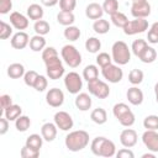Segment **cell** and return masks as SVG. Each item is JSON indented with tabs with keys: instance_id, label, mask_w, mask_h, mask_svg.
<instances>
[{
	"instance_id": "cell-1",
	"label": "cell",
	"mask_w": 158,
	"mask_h": 158,
	"mask_svg": "<svg viewBox=\"0 0 158 158\" xmlns=\"http://www.w3.org/2000/svg\"><path fill=\"white\" fill-rule=\"evenodd\" d=\"M90 151L95 156H99V157L110 158V157L116 156V146H115V143L111 139H109L106 137H102V136L95 137L91 141Z\"/></svg>"
},
{
	"instance_id": "cell-2",
	"label": "cell",
	"mask_w": 158,
	"mask_h": 158,
	"mask_svg": "<svg viewBox=\"0 0 158 158\" xmlns=\"http://www.w3.org/2000/svg\"><path fill=\"white\" fill-rule=\"evenodd\" d=\"M89 133L84 130H77V131H72L65 136L64 143L65 147L70 151V152H79L84 148H86V146L89 144Z\"/></svg>"
},
{
	"instance_id": "cell-3",
	"label": "cell",
	"mask_w": 158,
	"mask_h": 158,
	"mask_svg": "<svg viewBox=\"0 0 158 158\" xmlns=\"http://www.w3.org/2000/svg\"><path fill=\"white\" fill-rule=\"evenodd\" d=\"M112 60L118 65H125L131 60V49L123 41H116L111 47Z\"/></svg>"
},
{
	"instance_id": "cell-4",
	"label": "cell",
	"mask_w": 158,
	"mask_h": 158,
	"mask_svg": "<svg viewBox=\"0 0 158 158\" xmlns=\"http://www.w3.org/2000/svg\"><path fill=\"white\" fill-rule=\"evenodd\" d=\"M60 56H62V59L64 60V63L67 65H69L70 68H77L81 63V54L77 49V47L73 44L63 46L60 49Z\"/></svg>"
},
{
	"instance_id": "cell-5",
	"label": "cell",
	"mask_w": 158,
	"mask_h": 158,
	"mask_svg": "<svg viewBox=\"0 0 158 158\" xmlns=\"http://www.w3.org/2000/svg\"><path fill=\"white\" fill-rule=\"evenodd\" d=\"M46 64V72H47V77L51 80H58L64 75V67L62 63V59H59L58 57H53L51 59L44 60Z\"/></svg>"
},
{
	"instance_id": "cell-6",
	"label": "cell",
	"mask_w": 158,
	"mask_h": 158,
	"mask_svg": "<svg viewBox=\"0 0 158 158\" xmlns=\"http://www.w3.org/2000/svg\"><path fill=\"white\" fill-rule=\"evenodd\" d=\"M88 90L91 95H94L98 99H106L110 95L109 85L104 80H100L99 78L91 81H88Z\"/></svg>"
},
{
	"instance_id": "cell-7",
	"label": "cell",
	"mask_w": 158,
	"mask_h": 158,
	"mask_svg": "<svg viewBox=\"0 0 158 158\" xmlns=\"http://www.w3.org/2000/svg\"><path fill=\"white\" fill-rule=\"evenodd\" d=\"M64 86L69 94H79L83 88V78L77 72H69L64 77Z\"/></svg>"
},
{
	"instance_id": "cell-8",
	"label": "cell",
	"mask_w": 158,
	"mask_h": 158,
	"mask_svg": "<svg viewBox=\"0 0 158 158\" xmlns=\"http://www.w3.org/2000/svg\"><path fill=\"white\" fill-rule=\"evenodd\" d=\"M101 74H102L104 79H106L109 83H112V84L120 83L123 78V72L120 68V65L118 64H112V63L101 68Z\"/></svg>"
},
{
	"instance_id": "cell-9",
	"label": "cell",
	"mask_w": 158,
	"mask_h": 158,
	"mask_svg": "<svg viewBox=\"0 0 158 158\" xmlns=\"http://www.w3.org/2000/svg\"><path fill=\"white\" fill-rule=\"evenodd\" d=\"M122 30H123L125 35H127V36L142 33L146 30H148V21L146 19H135V20L128 21Z\"/></svg>"
},
{
	"instance_id": "cell-10",
	"label": "cell",
	"mask_w": 158,
	"mask_h": 158,
	"mask_svg": "<svg viewBox=\"0 0 158 158\" xmlns=\"http://www.w3.org/2000/svg\"><path fill=\"white\" fill-rule=\"evenodd\" d=\"M53 120H54V123L57 125V127L60 131H69L74 126V121H73L72 116L67 111H58V112H56Z\"/></svg>"
},
{
	"instance_id": "cell-11",
	"label": "cell",
	"mask_w": 158,
	"mask_h": 158,
	"mask_svg": "<svg viewBox=\"0 0 158 158\" xmlns=\"http://www.w3.org/2000/svg\"><path fill=\"white\" fill-rule=\"evenodd\" d=\"M142 142L149 152L158 153V132H157V130H146L142 135Z\"/></svg>"
},
{
	"instance_id": "cell-12",
	"label": "cell",
	"mask_w": 158,
	"mask_h": 158,
	"mask_svg": "<svg viewBox=\"0 0 158 158\" xmlns=\"http://www.w3.org/2000/svg\"><path fill=\"white\" fill-rule=\"evenodd\" d=\"M46 102L51 107H59L64 102V93L59 88H52L46 94Z\"/></svg>"
},
{
	"instance_id": "cell-13",
	"label": "cell",
	"mask_w": 158,
	"mask_h": 158,
	"mask_svg": "<svg viewBox=\"0 0 158 158\" xmlns=\"http://www.w3.org/2000/svg\"><path fill=\"white\" fill-rule=\"evenodd\" d=\"M137 139H138L137 132L132 128H125L120 133V142L126 148H132L133 146H136Z\"/></svg>"
},
{
	"instance_id": "cell-14",
	"label": "cell",
	"mask_w": 158,
	"mask_h": 158,
	"mask_svg": "<svg viewBox=\"0 0 158 158\" xmlns=\"http://www.w3.org/2000/svg\"><path fill=\"white\" fill-rule=\"evenodd\" d=\"M131 14L135 19H146L151 15V4L148 1L141 4H132Z\"/></svg>"
},
{
	"instance_id": "cell-15",
	"label": "cell",
	"mask_w": 158,
	"mask_h": 158,
	"mask_svg": "<svg viewBox=\"0 0 158 158\" xmlns=\"http://www.w3.org/2000/svg\"><path fill=\"white\" fill-rule=\"evenodd\" d=\"M10 23L12 25L14 28H16L19 31L26 30L28 27V25H30L28 19L23 14L19 12V11H14V12L10 14Z\"/></svg>"
},
{
	"instance_id": "cell-16",
	"label": "cell",
	"mask_w": 158,
	"mask_h": 158,
	"mask_svg": "<svg viewBox=\"0 0 158 158\" xmlns=\"http://www.w3.org/2000/svg\"><path fill=\"white\" fill-rule=\"evenodd\" d=\"M10 43H11V47L15 49H23L30 43V37L25 31H19L15 35H12Z\"/></svg>"
},
{
	"instance_id": "cell-17",
	"label": "cell",
	"mask_w": 158,
	"mask_h": 158,
	"mask_svg": "<svg viewBox=\"0 0 158 158\" xmlns=\"http://www.w3.org/2000/svg\"><path fill=\"white\" fill-rule=\"evenodd\" d=\"M57 130H58V127H57L56 123H53V122H46L41 127V135H42V137H43L44 141L52 142L57 137Z\"/></svg>"
},
{
	"instance_id": "cell-18",
	"label": "cell",
	"mask_w": 158,
	"mask_h": 158,
	"mask_svg": "<svg viewBox=\"0 0 158 158\" xmlns=\"http://www.w3.org/2000/svg\"><path fill=\"white\" fill-rule=\"evenodd\" d=\"M85 15L90 20H99V19H101L102 15H104L102 5H100L98 2H90L85 7Z\"/></svg>"
},
{
	"instance_id": "cell-19",
	"label": "cell",
	"mask_w": 158,
	"mask_h": 158,
	"mask_svg": "<svg viewBox=\"0 0 158 158\" xmlns=\"http://www.w3.org/2000/svg\"><path fill=\"white\" fill-rule=\"evenodd\" d=\"M126 98H127L128 102L132 104V105H135V106L141 105V104L143 102V99H144L143 91H142L141 89H138L137 86L130 88V89L127 90V93H126Z\"/></svg>"
},
{
	"instance_id": "cell-20",
	"label": "cell",
	"mask_w": 158,
	"mask_h": 158,
	"mask_svg": "<svg viewBox=\"0 0 158 158\" xmlns=\"http://www.w3.org/2000/svg\"><path fill=\"white\" fill-rule=\"evenodd\" d=\"M74 104H75L77 109H79L80 111H88L91 107L93 101H91V98H90L89 94H86V93H79L75 96Z\"/></svg>"
},
{
	"instance_id": "cell-21",
	"label": "cell",
	"mask_w": 158,
	"mask_h": 158,
	"mask_svg": "<svg viewBox=\"0 0 158 158\" xmlns=\"http://www.w3.org/2000/svg\"><path fill=\"white\" fill-rule=\"evenodd\" d=\"M43 15H44L43 7L41 5H38V4H31L27 7V17L30 20H33V21L42 20Z\"/></svg>"
},
{
	"instance_id": "cell-22",
	"label": "cell",
	"mask_w": 158,
	"mask_h": 158,
	"mask_svg": "<svg viewBox=\"0 0 158 158\" xmlns=\"http://www.w3.org/2000/svg\"><path fill=\"white\" fill-rule=\"evenodd\" d=\"M31 51L33 52H40V51H43L46 48V38L44 36H41V35H35L30 38V43H28Z\"/></svg>"
},
{
	"instance_id": "cell-23",
	"label": "cell",
	"mask_w": 158,
	"mask_h": 158,
	"mask_svg": "<svg viewBox=\"0 0 158 158\" xmlns=\"http://www.w3.org/2000/svg\"><path fill=\"white\" fill-rule=\"evenodd\" d=\"M138 58H139L141 62H143V63H147V64L153 63V62L157 59V51H156L153 47L147 46V47L139 53Z\"/></svg>"
},
{
	"instance_id": "cell-24",
	"label": "cell",
	"mask_w": 158,
	"mask_h": 158,
	"mask_svg": "<svg viewBox=\"0 0 158 158\" xmlns=\"http://www.w3.org/2000/svg\"><path fill=\"white\" fill-rule=\"evenodd\" d=\"M25 67L21 63H12L7 67V75L11 79H19L25 75Z\"/></svg>"
},
{
	"instance_id": "cell-25",
	"label": "cell",
	"mask_w": 158,
	"mask_h": 158,
	"mask_svg": "<svg viewBox=\"0 0 158 158\" xmlns=\"http://www.w3.org/2000/svg\"><path fill=\"white\" fill-rule=\"evenodd\" d=\"M90 118L93 122H95L96 125H104L107 121V114L105 111V109L102 107H96L91 111L90 114Z\"/></svg>"
},
{
	"instance_id": "cell-26",
	"label": "cell",
	"mask_w": 158,
	"mask_h": 158,
	"mask_svg": "<svg viewBox=\"0 0 158 158\" xmlns=\"http://www.w3.org/2000/svg\"><path fill=\"white\" fill-rule=\"evenodd\" d=\"M21 115H22V109H21L20 105H16V104H12V105H10L9 107H6L4 110V116L9 121H15Z\"/></svg>"
},
{
	"instance_id": "cell-27",
	"label": "cell",
	"mask_w": 158,
	"mask_h": 158,
	"mask_svg": "<svg viewBox=\"0 0 158 158\" xmlns=\"http://www.w3.org/2000/svg\"><path fill=\"white\" fill-rule=\"evenodd\" d=\"M57 21L59 25H63V26H70L74 23L75 21V16L73 12H68V11H59L58 15H57Z\"/></svg>"
},
{
	"instance_id": "cell-28",
	"label": "cell",
	"mask_w": 158,
	"mask_h": 158,
	"mask_svg": "<svg viewBox=\"0 0 158 158\" xmlns=\"http://www.w3.org/2000/svg\"><path fill=\"white\" fill-rule=\"evenodd\" d=\"M63 35H64V38H65V40H68V41H70V42H74V41H78V40L80 38L81 32H80L79 27L70 25V26H67V27L64 28Z\"/></svg>"
},
{
	"instance_id": "cell-29",
	"label": "cell",
	"mask_w": 158,
	"mask_h": 158,
	"mask_svg": "<svg viewBox=\"0 0 158 158\" xmlns=\"http://www.w3.org/2000/svg\"><path fill=\"white\" fill-rule=\"evenodd\" d=\"M93 30L99 35H105L110 31V22L102 17L99 20H95L93 23Z\"/></svg>"
},
{
	"instance_id": "cell-30",
	"label": "cell",
	"mask_w": 158,
	"mask_h": 158,
	"mask_svg": "<svg viewBox=\"0 0 158 158\" xmlns=\"http://www.w3.org/2000/svg\"><path fill=\"white\" fill-rule=\"evenodd\" d=\"M99 78V69L95 64H89L83 69V79L86 81H91Z\"/></svg>"
},
{
	"instance_id": "cell-31",
	"label": "cell",
	"mask_w": 158,
	"mask_h": 158,
	"mask_svg": "<svg viewBox=\"0 0 158 158\" xmlns=\"http://www.w3.org/2000/svg\"><path fill=\"white\" fill-rule=\"evenodd\" d=\"M31 126V120L26 115H21L15 120V127L19 132H26Z\"/></svg>"
},
{
	"instance_id": "cell-32",
	"label": "cell",
	"mask_w": 158,
	"mask_h": 158,
	"mask_svg": "<svg viewBox=\"0 0 158 158\" xmlns=\"http://www.w3.org/2000/svg\"><path fill=\"white\" fill-rule=\"evenodd\" d=\"M26 146H28V147H32V148H35V149H41V147H42V144H43V137H42V135L40 136V135H37V133H32V135H30L27 138H26V143H25Z\"/></svg>"
},
{
	"instance_id": "cell-33",
	"label": "cell",
	"mask_w": 158,
	"mask_h": 158,
	"mask_svg": "<svg viewBox=\"0 0 158 158\" xmlns=\"http://www.w3.org/2000/svg\"><path fill=\"white\" fill-rule=\"evenodd\" d=\"M33 30H35L36 35L46 36L47 33H49V31H51V26H49V23H48L47 21H44V20H38V21H35Z\"/></svg>"
},
{
	"instance_id": "cell-34",
	"label": "cell",
	"mask_w": 158,
	"mask_h": 158,
	"mask_svg": "<svg viewBox=\"0 0 158 158\" xmlns=\"http://www.w3.org/2000/svg\"><path fill=\"white\" fill-rule=\"evenodd\" d=\"M101 48V42L96 37H89L85 41V49L89 53H98Z\"/></svg>"
},
{
	"instance_id": "cell-35",
	"label": "cell",
	"mask_w": 158,
	"mask_h": 158,
	"mask_svg": "<svg viewBox=\"0 0 158 158\" xmlns=\"http://www.w3.org/2000/svg\"><path fill=\"white\" fill-rule=\"evenodd\" d=\"M111 22L116 26V27H120V28H123L126 26V23L128 22V19L125 14L117 11L115 12L114 15H111Z\"/></svg>"
},
{
	"instance_id": "cell-36",
	"label": "cell",
	"mask_w": 158,
	"mask_h": 158,
	"mask_svg": "<svg viewBox=\"0 0 158 158\" xmlns=\"http://www.w3.org/2000/svg\"><path fill=\"white\" fill-rule=\"evenodd\" d=\"M117 120H118V122H120L123 127H131V126L135 123L136 117H135V114H133L131 110H128L127 112H125L123 115H121Z\"/></svg>"
},
{
	"instance_id": "cell-37",
	"label": "cell",
	"mask_w": 158,
	"mask_h": 158,
	"mask_svg": "<svg viewBox=\"0 0 158 158\" xmlns=\"http://www.w3.org/2000/svg\"><path fill=\"white\" fill-rule=\"evenodd\" d=\"M102 10L107 15H114L118 11V1L117 0H105L102 2Z\"/></svg>"
},
{
	"instance_id": "cell-38",
	"label": "cell",
	"mask_w": 158,
	"mask_h": 158,
	"mask_svg": "<svg viewBox=\"0 0 158 158\" xmlns=\"http://www.w3.org/2000/svg\"><path fill=\"white\" fill-rule=\"evenodd\" d=\"M143 78H144V74L141 69H132L128 74V81L132 84V85H138L143 81Z\"/></svg>"
},
{
	"instance_id": "cell-39",
	"label": "cell",
	"mask_w": 158,
	"mask_h": 158,
	"mask_svg": "<svg viewBox=\"0 0 158 158\" xmlns=\"http://www.w3.org/2000/svg\"><path fill=\"white\" fill-rule=\"evenodd\" d=\"M147 46H148V42H147L146 40L138 38V40H135V41L132 42L131 51H132V53H133L136 57H138V56H139V53H141V52H142Z\"/></svg>"
},
{
	"instance_id": "cell-40",
	"label": "cell",
	"mask_w": 158,
	"mask_h": 158,
	"mask_svg": "<svg viewBox=\"0 0 158 158\" xmlns=\"http://www.w3.org/2000/svg\"><path fill=\"white\" fill-rule=\"evenodd\" d=\"M143 127L146 130H158V116L148 115L143 120Z\"/></svg>"
},
{
	"instance_id": "cell-41",
	"label": "cell",
	"mask_w": 158,
	"mask_h": 158,
	"mask_svg": "<svg viewBox=\"0 0 158 158\" xmlns=\"http://www.w3.org/2000/svg\"><path fill=\"white\" fill-rule=\"evenodd\" d=\"M147 41L152 44H157L158 43V21L152 23L148 33H147Z\"/></svg>"
},
{
	"instance_id": "cell-42",
	"label": "cell",
	"mask_w": 158,
	"mask_h": 158,
	"mask_svg": "<svg viewBox=\"0 0 158 158\" xmlns=\"http://www.w3.org/2000/svg\"><path fill=\"white\" fill-rule=\"evenodd\" d=\"M111 63H112V57H111L109 53L101 52V53H99V54L96 56V64H98L100 68H104V67H106V65H109V64H111Z\"/></svg>"
},
{
	"instance_id": "cell-43",
	"label": "cell",
	"mask_w": 158,
	"mask_h": 158,
	"mask_svg": "<svg viewBox=\"0 0 158 158\" xmlns=\"http://www.w3.org/2000/svg\"><path fill=\"white\" fill-rule=\"evenodd\" d=\"M20 154L22 158H37L40 156V151L38 149H35L32 147H28V146H23L20 151Z\"/></svg>"
},
{
	"instance_id": "cell-44",
	"label": "cell",
	"mask_w": 158,
	"mask_h": 158,
	"mask_svg": "<svg viewBox=\"0 0 158 158\" xmlns=\"http://www.w3.org/2000/svg\"><path fill=\"white\" fill-rule=\"evenodd\" d=\"M12 35V25L6 23L5 21L0 22V38L1 40H7Z\"/></svg>"
},
{
	"instance_id": "cell-45",
	"label": "cell",
	"mask_w": 158,
	"mask_h": 158,
	"mask_svg": "<svg viewBox=\"0 0 158 158\" xmlns=\"http://www.w3.org/2000/svg\"><path fill=\"white\" fill-rule=\"evenodd\" d=\"M128 110H131V109L128 107L127 104H125V102H118V104H115V105H114V107H112V114H114V116H115L116 118H118L121 115H123V114L127 112Z\"/></svg>"
},
{
	"instance_id": "cell-46",
	"label": "cell",
	"mask_w": 158,
	"mask_h": 158,
	"mask_svg": "<svg viewBox=\"0 0 158 158\" xmlns=\"http://www.w3.org/2000/svg\"><path fill=\"white\" fill-rule=\"evenodd\" d=\"M38 75H40V74H38L36 70H28V72H26L25 75H23V81H25V84H26L27 86L33 88L35 81H36V79H37Z\"/></svg>"
},
{
	"instance_id": "cell-47",
	"label": "cell",
	"mask_w": 158,
	"mask_h": 158,
	"mask_svg": "<svg viewBox=\"0 0 158 158\" xmlns=\"http://www.w3.org/2000/svg\"><path fill=\"white\" fill-rule=\"evenodd\" d=\"M47 86H48V80H47V78H46L44 75H38L37 79H36V81H35L33 89L41 93V91H44V90L47 89Z\"/></svg>"
},
{
	"instance_id": "cell-48",
	"label": "cell",
	"mask_w": 158,
	"mask_h": 158,
	"mask_svg": "<svg viewBox=\"0 0 158 158\" xmlns=\"http://www.w3.org/2000/svg\"><path fill=\"white\" fill-rule=\"evenodd\" d=\"M77 6V0H59V7L60 11H68L73 12V10Z\"/></svg>"
},
{
	"instance_id": "cell-49",
	"label": "cell",
	"mask_w": 158,
	"mask_h": 158,
	"mask_svg": "<svg viewBox=\"0 0 158 158\" xmlns=\"http://www.w3.org/2000/svg\"><path fill=\"white\" fill-rule=\"evenodd\" d=\"M53 57H58V52L54 47H46L43 51H42V59L43 62L47 60V59H51Z\"/></svg>"
},
{
	"instance_id": "cell-50",
	"label": "cell",
	"mask_w": 158,
	"mask_h": 158,
	"mask_svg": "<svg viewBox=\"0 0 158 158\" xmlns=\"http://www.w3.org/2000/svg\"><path fill=\"white\" fill-rule=\"evenodd\" d=\"M12 9V0H0V14L5 15Z\"/></svg>"
},
{
	"instance_id": "cell-51",
	"label": "cell",
	"mask_w": 158,
	"mask_h": 158,
	"mask_svg": "<svg viewBox=\"0 0 158 158\" xmlns=\"http://www.w3.org/2000/svg\"><path fill=\"white\" fill-rule=\"evenodd\" d=\"M0 104H1V110H2V112H4V110H5L6 107H9L10 105H12V99H11V96L7 95V94L1 95V96H0Z\"/></svg>"
},
{
	"instance_id": "cell-52",
	"label": "cell",
	"mask_w": 158,
	"mask_h": 158,
	"mask_svg": "<svg viewBox=\"0 0 158 158\" xmlns=\"http://www.w3.org/2000/svg\"><path fill=\"white\" fill-rule=\"evenodd\" d=\"M116 157L117 158H133L135 157V153L130 149V148H122L120 149L118 152H116Z\"/></svg>"
},
{
	"instance_id": "cell-53",
	"label": "cell",
	"mask_w": 158,
	"mask_h": 158,
	"mask_svg": "<svg viewBox=\"0 0 158 158\" xmlns=\"http://www.w3.org/2000/svg\"><path fill=\"white\" fill-rule=\"evenodd\" d=\"M9 122H10V121H9L5 116L0 118V135H1V136H4V135L9 131Z\"/></svg>"
},
{
	"instance_id": "cell-54",
	"label": "cell",
	"mask_w": 158,
	"mask_h": 158,
	"mask_svg": "<svg viewBox=\"0 0 158 158\" xmlns=\"http://www.w3.org/2000/svg\"><path fill=\"white\" fill-rule=\"evenodd\" d=\"M58 2H59V0H41V4L47 7H52V6L57 5Z\"/></svg>"
},
{
	"instance_id": "cell-55",
	"label": "cell",
	"mask_w": 158,
	"mask_h": 158,
	"mask_svg": "<svg viewBox=\"0 0 158 158\" xmlns=\"http://www.w3.org/2000/svg\"><path fill=\"white\" fill-rule=\"evenodd\" d=\"M154 152H152V153H144V154H142V158H154Z\"/></svg>"
},
{
	"instance_id": "cell-56",
	"label": "cell",
	"mask_w": 158,
	"mask_h": 158,
	"mask_svg": "<svg viewBox=\"0 0 158 158\" xmlns=\"http://www.w3.org/2000/svg\"><path fill=\"white\" fill-rule=\"evenodd\" d=\"M154 95H156V101H157V104H158V81H157L156 85H154Z\"/></svg>"
},
{
	"instance_id": "cell-57",
	"label": "cell",
	"mask_w": 158,
	"mask_h": 158,
	"mask_svg": "<svg viewBox=\"0 0 158 158\" xmlns=\"http://www.w3.org/2000/svg\"><path fill=\"white\" fill-rule=\"evenodd\" d=\"M147 0H132V4H141V2H144Z\"/></svg>"
}]
</instances>
